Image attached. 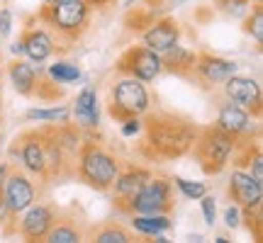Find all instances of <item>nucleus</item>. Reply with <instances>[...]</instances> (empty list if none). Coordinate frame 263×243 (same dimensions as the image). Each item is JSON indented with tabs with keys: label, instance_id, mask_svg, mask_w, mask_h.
Instances as JSON below:
<instances>
[{
	"label": "nucleus",
	"instance_id": "nucleus-14",
	"mask_svg": "<svg viewBox=\"0 0 263 243\" xmlns=\"http://www.w3.org/2000/svg\"><path fill=\"white\" fill-rule=\"evenodd\" d=\"M20 158L29 173L39 178H47V163H44V149H42V134L32 131L20 139Z\"/></svg>",
	"mask_w": 263,
	"mask_h": 243
},
{
	"label": "nucleus",
	"instance_id": "nucleus-20",
	"mask_svg": "<svg viewBox=\"0 0 263 243\" xmlns=\"http://www.w3.org/2000/svg\"><path fill=\"white\" fill-rule=\"evenodd\" d=\"M10 78H12V85L20 95H32L37 93V68L27 61H15L10 66Z\"/></svg>",
	"mask_w": 263,
	"mask_h": 243
},
{
	"label": "nucleus",
	"instance_id": "nucleus-9",
	"mask_svg": "<svg viewBox=\"0 0 263 243\" xmlns=\"http://www.w3.org/2000/svg\"><path fill=\"white\" fill-rule=\"evenodd\" d=\"M229 197L241 209H258L263 202V183L256 180L251 173L234 170L229 180Z\"/></svg>",
	"mask_w": 263,
	"mask_h": 243
},
{
	"label": "nucleus",
	"instance_id": "nucleus-31",
	"mask_svg": "<svg viewBox=\"0 0 263 243\" xmlns=\"http://www.w3.org/2000/svg\"><path fill=\"white\" fill-rule=\"evenodd\" d=\"M10 29H12V12L10 8H3L0 10V37H8Z\"/></svg>",
	"mask_w": 263,
	"mask_h": 243
},
{
	"label": "nucleus",
	"instance_id": "nucleus-33",
	"mask_svg": "<svg viewBox=\"0 0 263 243\" xmlns=\"http://www.w3.org/2000/svg\"><path fill=\"white\" fill-rule=\"evenodd\" d=\"M12 54H22V42H15V44H12Z\"/></svg>",
	"mask_w": 263,
	"mask_h": 243
},
{
	"label": "nucleus",
	"instance_id": "nucleus-4",
	"mask_svg": "<svg viewBox=\"0 0 263 243\" xmlns=\"http://www.w3.org/2000/svg\"><path fill=\"white\" fill-rule=\"evenodd\" d=\"M149 110V93L144 88V80L139 78H124L112 88V103L110 114L117 121H124L129 117H139Z\"/></svg>",
	"mask_w": 263,
	"mask_h": 243
},
{
	"label": "nucleus",
	"instance_id": "nucleus-18",
	"mask_svg": "<svg viewBox=\"0 0 263 243\" xmlns=\"http://www.w3.org/2000/svg\"><path fill=\"white\" fill-rule=\"evenodd\" d=\"M22 54L34 61V64H42L47 61L51 54H54V42L44 29H29L25 39H22Z\"/></svg>",
	"mask_w": 263,
	"mask_h": 243
},
{
	"label": "nucleus",
	"instance_id": "nucleus-24",
	"mask_svg": "<svg viewBox=\"0 0 263 243\" xmlns=\"http://www.w3.org/2000/svg\"><path fill=\"white\" fill-rule=\"evenodd\" d=\"M47 241L49 243H78L81 241V234H78L71 224H59V226H51V229H49Z\"/></svg>",
	"mask_w": 263,
	"mask_h": 243
},
{
	"label": "nucleus",
	"instance_id": "nucleus-10",
	"mask_svg": "<svg viewBox=\"0 0 263 243\" xmlns=\"http://www.w3.org/2000/svg\"><path fill=\"white\" fill-rule=\"evenodd\" d=\"M3 202H5V209L12 214L25 212L34 202V185L25 175L12 173L5 178V185H3Z\"/></svg>",
	"mask_w": 263,
	"mask_h": 243
},
{
	"label": "nucleus",
	"instance_id": "nucleus-19",
	"mask_svg": "<svg viewBox=\"0 0 263 243\" xmlns=\"http://www.w3.org/2000/svg\"><path fill=\"white\" fill-rule=\"evenodd\" d=\"M195 61H197L195 51H190V49H185V47H178V44H173L171 49L161 51V66H163L166 71H171V73H176V75L193 73Z\"/></svg>",
	"mask_w": 263,
	"mask_h": 243
},
{
	"label": "nucleus",
	"instance_id": "nucleus-28",
	"mask_svg": "<svg viewBox=\"0 0 263 243\" xmlns=\"http://www.w3.org/2000/svg\"><path fill=\"white\" fill-rule=\"evenodd\" d=\"M217 8L222 10V12H227V15L236 17V15H241L246 8H251V0H217Z\"/></svg>",
	"mask_w": 263,
	"mask_h": 243
},
{
	"label": "nucleus",
	"instance_id": "nucleus-2",
	"mask_svg": "<svg viewBox=\"0 0 263 243\" xmlns=\"http://www.w3.org/2000/svg\"><path fill=\"white\" fill-rule=\"evenodd\" d=\"M234 141L236 139L232 134L219 129L217 124L197 131L195 141H193V151H195L197 160H200V168L205 170V173H210V175H217L227 166L229 156H232Z\"/></svg>",
	"mask_w": 263,
	"mask_h": 243
},
{
	"label": "nucleus",
	"instance_id": "nucleus-21",
	"mask_svg": "<svg viewBox=\"0 0 263 243\" xmlns=\"http://www.w3.org/2000/svg\"><path fill=\"white\" fill-rule=\"evenodd\" d=\"M132 226H134L139 234L159 236V234H163V231H168L173 224H171V219L166 214H134Z\"/></svg>",
	"mask_w": 263,
	"mask_h": 243
},
{
	"label": "nucleus",
	"instance_id": "nucleus-34",
	"mask_svg": "<svg viewBox=\"0 0 263 243\" xmlns=\"http://www.w3.org/2000/svg\"><path fill=\"white\" fill-rule=\"evenodd\" d=\"M95 5H105V3H107V0H93Z\"/></svg>",
	"mask_w": 263,
	"mask_h": 243
},
{
	"label": "nucleus",
	"instance_id": "nucleus-8",
	"mask_svg": "<svg viewBox=\"0 0 263 243\" xmlns=\"http://www.w3.org/2000/svg\"><path fill=\"white\" fill-rule=\"evenodd\" d=\"M224 93L227 97L232 100V103H236L239 107H244L249 114H254V117H258L261 114V85L256 83L254 78H246V75H232V78H227L224 83Z\"/></svg>",
	"mask_w": 263,
	"mask_h": 243
},
{
	"label": "nucleus",
	"instance_id": "nucleus-35",
	"mask_svg": "<svg viewBox=\"0 0 263 243\" xmlns=\"http://www.w3.org/2000/svg\"><path fill=\"white\" fill-rule=\"evenodd\" d=\"M47 3H57V0H47Z\"/></svg>",
	"mask_w": 263,
	"mask_h": 243
},
{
	"label": "nucleus",
	"instance_id": "nucleus-22",
	"mask_svg": "<svg viewBox=\"0 0 263 243\" xmlns=\"http://www.w3.org/2000/svg\"><path fill=\"white\" fill-rule=\"evenodd\" d=\"M29 121H68L71 117V110L64 107V105H57V107H49V110H27L25 114Z\"/></svg>",
	"mask_w": 263,
	"mask_h": 243
},
{
	"label": "nucleus",
	"instance_id": "nucleus-5",
	"mask_svg": "<svg viewBox=\"0 0 263 243\" xmlns=\"http://www.w3.org/2000/svg\"><path fill=\"white\" fill-rule=\"evenodd\" d=\"M171 207H173V202H171V185L166 180L151 178L129 199L127 209L134 212V214H166Z\"/></svg>",
	"mask_w": 263,
	"mask_h": 243
},
{
	"label": "nucleus",
	"instance_id": "nucleus-17",
	"mask_svg": "<svg viewBox=\"0 0 263 243\" xmlns=\"http://www.w3.org/2000/svg\"><path fill=\"white\" fill-rule=\"evenodd\" d=\"M149 180H151V173L144 168H132V170H127V173H122V175H117L112 185H115V195L122 202V207L129 205V199L137 195Z\"/></svg>",
	"mask_w": 263,
	"mask_h": 243
},
{
	"label": "nucleus",
	"instance_id": "nucleus-23",
	"mask_svg": "<svg viewBox=\"0 0 263 243\" xmlns=\"http://www.w3.org/2000/svg\"><path fill=\"white\" fill-rule=\"evenodd\" d=\"M49 78L57 83H73L81 78V71L78 66L68 64V61H57L54 66H49Z\"/></svg>",
	"mask_w": 263,
	"mask_h": 243
},
{
	"label": "nucleus",
	"instance_id": "nucleus-29",
	"mask_svg": "<svg viewBox=\"0 0 263 243\" xmlns=\"http://www.w3.org/2000/svg\"><path fill=\"white\" fill-rule=\"evenodd\" d=\"M202 216H205V224H215V216H217V207H215V197L202 195Z\"/></svg>",
	"mask_w": 263,
	"mask_h": 243
},
{
	"label": "nucleus",
	"instance_id": "nucleus-30",
	"mask_svg": "<svg viewBox=\"0 0 263 243\" xmlns=\"http://www.w3.org/2000/svg\"><path fill=\"white\" fill-rule=\"evenodd\" d=\"M224 221L229 229H234V226H239V221H241V207L236 205H229L224 212Z\"/></svg>",
	"mask_w": 263,
	"mask_h": 243
},
{
	"label": "nucleus",
	"instance_id": "nucleus-16",
	"mask_svg": "<svg viewBox=\"0 0 263 243\" xmlns=\"http://www.w3.org/2000/svg\"><path fill=\"white\" fill-rule=\"evenodd\" d=\"M71 117H73L76 127H83V129H93V127H98L100 114H98V95H95V90L85 88V90H81V93L76 95Z\"/></svg>",
	"mask_w": 263,
	"mask_h": 243
},
{
	"label": "nucleus",
	"instance_id": "nucleus-13",
	"mask_svg": "<svg viewBox=\"0 0 263 243\" xmlns=\"http://www.w3.org/2000/svg\"><path fill=\"white\" fill-rule=\"evenodd\" d=\"M180 39V27L176 19H159L156 25H151L146 32H144V47H149L151 51H166L173 44H178Z\"/></svg>",
	"mask_w": 263,
	"mask_h": 243
},
{
	"label": "nucleus",
	"instance_id": "nucleus-25",
	"mask_svg": "<svg viewBox=\"0 0 263 243\" xmlns=\"http://www.w3.org/2000/svg\"><path fill=\"white\" fill-rule=\"evenodd\" d=\"M246 32L256 39V44L261 47L263 44V8L261 5H254V12L251 17L246 19Z\"/></svg>",
	"mask_w": 263,
	"mask_h": 243
},
{
	"label": "nucleus",
	"instance_id": "nucleus-32",
	"mask_svg": "<svg viewBox=\"0 0 263 243\" xmlns=\"http://www.w3.org/2000/svg\"><path fill=\"white\" fill-rule=\"evenodd\" d=\"M141 131V121L139 117H129V119L122 121V136H134Z\"/></svg>",
	"mask_w": 263,
	"mask_h": 243
},
{
	"label": "nucleus",
	"instance_id": "nucleus-27",
	"mask_svg": "<svg viewBox=\"0 0 263 243\" xmlns=\"http://www.w3.org/2000/svg\"><path fill=\"white\" fill-rule=\"evenodd\" d=\"M173 183L183 192V197H188V199H200L202 195H207V187L202 183H190V180H183V178H176Z\"/></svg>",
	"mask_w": 263,
	"mask_h": 243
},
{
	"label": "nucleus",
	"instance_id": "nucleus-1",
	"mask_svg": "<svg viewBox=\"0 0 263 243\" xmlns=\"http://www.w3.org/2000/svg\"><path fill=\"white\" fill-rule=\"evenodd\" d=\"M144 141L141 151L151 160H173L185 156L193 149L197 129L188 119H180L173 114H154L141 124Z\"/></svg>",
	"mask_w": 263,
	"mask_h": 243
},
{
	"label": "nucleus",
	"instance_id": "nucleus-6",
	"mask_svg": "<svg viewBox=\"0 0 263 243\" xmlns=\"http://www.w3.org/2000/svg\"><path fill=\"white\" fill-rule=\"evenodd\" d=\"M161 54L151 51L149 47H134L124 54L120 61H117V71L120 73H127L132 78H139L144 83L154 80L156 75L161 73Z\"/></svg>",
	"mask_w": 263,
	"mask_h": 243
},
{
	"label": "nucleus",
	"instance_id": "nucleus-3",
	"mask_svg": "<svg viewBox=\"0 0 263 243\" xmlns=\"http://www.w3.org/2000/svg\"><path fill=\"white\" fill-rule=\"evenodd\" d=\"M78 175L95 190H110L120 175V163L95 144H85L78 158Z\"/></svg>",
	"mask_w": 263,
	"mask_h": 243
},
{
	"label": "nucleus",
	"instance_id": "nucleus-7",
	"mask_svg": "<svg viewBox=\"0 0 263 243\" xmlns=\"http://www.w3.org/2000/svg\"><path fill=\"white\" fill-rule=\"evenodd\" d=\"M49 22L66 34H76L88 22V3L85 0H57L47 8Z\"/></svg>",
	"mask_w": 263,
	"mask_h": 243
},
{
	"label": "nucleus",
	"instance_id": "nucleus-26",
	"mask_svg": "<svg viewBox=\"0 0 263 243\" xmlns=\"http://www.w3.org/2000/svg\"><path fill=\"white\" fill-rule=\"evenodd\" d=\"M95 241L98 243H129L132 236L124 229H120V226H107V229L95 234Z\"/></svg>",
	"mask_w": 263,
	"mask_h": 243
},
{
	"label": "nucleus",
	"instance_id": "nucleus-15",
	"mask_svg": "<svg viewBox=\"0 0 263 243\" xmlns=\"http://www.w3.org/2000/svg\"><path fill=\"white\" fill-rule=\"evenodd\" d=\"M217 127L219 129H224L227 134H232V136H241L246 131L251 129V114L246 112L244 107H239L236 103H229L222 105L219 107V114H217Z\"/></svg>",
	"mask_w": 263,
	"mask_h": 243
},
{
	"label": "nucleus",
	"instance_id": "nucleus-11",
	"mask_svg": "<svg viewBox=\"0 0 263 243\" xmlns=\"http://www.w3.org/2000/svg\"><path fill=\"white\" fill-rule=\"evenodd\" d=\"M54 226V212L47 205H32L25 209V216L20 221V234L27 241H39V238H47L49 229Z\"/></svg>",
	"mask_w": 263,
	"mask_h": 243
},
{
	"label": "nucleus",
	"instance_id": "nucleus-12",
	"mask_svg": "<svg viewBox=\"0 0 263 243\" xmlns=\"http://www.w3.org/2000/svg\"><path fill=\"white\" fill-rule=\"evenodd\" d=\"M193 71H195L205 83L215 85V83H224L227 78H232V75L239 71V66L234 61H229V58H219V56H210V54H200L193 66Z\"/></svg>",
	"mask_w": 263,
	"mask_h": 243
}]
</instances>
